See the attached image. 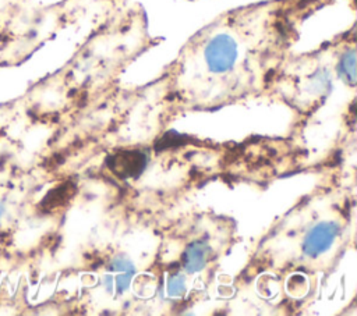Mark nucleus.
<instances>
[{
    "label": "nucleus",
    "mask_w": 357,
    "mask_h": 316,
    "mask_svg": "<svg viewBox=\"0 0 357 316\" xmlns=\"http://www.w3.org/2000/svg\"><path fill=\"white\" fill-rule=\"evenodd\" d=\"M134 271L135 269L130 259L126 256H117L109 264V270L105 276V284L110 291L120 295L128 288Z\"/></svg>",
    "instance_id": "obj_4"
},
{
    "label": "nucleus",
    "mask_w": 357,
    "mask_h": 316,
    "mask_svg": "<svg viewBox=\"0 0 357 316\" xmlns=\"http://www.w3.org/2000/svg\"><path fill=\"white\" fill-rule=\"evenodd\" d=\"M185 141V136L184 135H180L174 131H170L167 134H165L155 145V149L160 150V149H166V148H173V146H178L181 143H184Z\"/></svg>",
    "instance_id": "obj_8"
},
{
    "label": "nucleus",
    "mask_w": 357,
    "mask_h": 316,
    "mask_svg": "<svg viewBox=\"0 0 357 316\" xmlns=\"http://www.w3.org/2000/svg\"><path fill=\"white\" fill-rule=\"evenodd\" d=\"M146 155L142 150H120L107 157L109 170L120 178H132L139 175L146 166Z\"/></svg>",
    "instance_id": "obj_3"
},
{
    "label": "nucleus",
    "mask_w": 357,
    "mask_h": 316,
    "mask_svg": "<svg viewBox=\"0 0 357 316\" xmlns=\"http://www.w3.org/2000/svg\"><path fill=\"white\" fill-rule=\"evenodd\" d=\"M340 227L336 221H321L315 224L305 235L303 242V253L311 259L325 253L335 242Z\"/></svg>",
    "instance_id": "obj_2"
},
{
    "label": "nucleus",
    "mask_w": 357,
    "mask_h": 316,
    "mask_svg": "<svg viewBox=\"0 0 357 316\" xmlns=\"http://www.w3.org/2000/svg\"><path fill=\"white\" fill-rule=\"evenodd\" d=\"M166 291L173 298H180L185 292V277L180 273H173L166 284Z\"/></svg>",
    "instance_id": "obj_7"
},
{
    "label": "nucleus",
    "mask_w": 357,
    "mask_h": 316,
    "mask_svg": "<svg viewBox=\"0 0 357 316\" xmlns=\"http://www.w3.org/2000/svg\"><path fill=\"white\" fill-rule=\"evenodd\" d=\"M209 245L202 241L191 242L181 256V264L187 273H198L201 271L208 262L209 256Z\"/></svg>",
    "instance_id": "obj_5"
},
{
    "label": "nucleus",
    "mask_w": 357,
    "mask_h": 316,
    "mask_svg": "<svg viewBox=\"0 0 357 316\" xmlns=\"http://www.w3.org/2000/svg\"><path fill=\"white\" fill-rule=\"evenodd\" d=\"M333 0H268L231 11L205 29L172 68L174 93L223 84V89L271 86L297 24Z\"/></svg>",
    "instance_id": "obj_1"
},
{
    "label": "nucleus",
    "mask_w": 357,
    "mask_h": 316,
    "mask_svg": "<svg viewBox=\"0 0 357 316\" xmlns=\"http://www.w3.org/2000/svg\"><path fill=\"white\" fill-rule=\"evenodd\" d=\"M74 189L75 188H74L73 184L60 185L59 188H56L52 192H49V195L43 200V205H46V207H49V209L57 207L60 205H64L67 202V199L74 193Z\"/></svg>",
    "instance_id": "obj_6"
},
{
    "label": "nucleus",
    "mask_w": 357,
    "mask_h": 316,
    "mask_svg": "<svg viewBox=\"0 0 357 316\" xmlns=\"http://www.w3.org/2000/svg\"><path fill=\"white\" fill-rule=\"evenodd\" d=\"M3 212H4V207H3V203L0 202V217L3 216Z\"/></svg>",
    "instance_id": "obj_9"
}]
</instances>
